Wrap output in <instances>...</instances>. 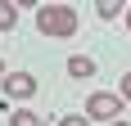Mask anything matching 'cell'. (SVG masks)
Masks as SVG:
<instances>
[{"label": "cell", "mask_w": 131, "mask_h": 126, "mask_svg": "<svg viewBox=\"0 0 131 126\" xmlns=\"http://www.w3.org/2000/svg\"><path fill=\"white\" fill-rule=\"evenodd\" d=\"M95 14H100V18H118L122 5H118V0H100V5H95Z\"/></svg>", "instance_id": "cell-7"}, {"label": "cell", "mask_w": 131, "mask_h": 126, "mask_svg": "<svg viewBox=\"0 0 131 126\" xmlns=\"http://www.w3.org/2000/svg\"><path fill=\"white\" fill-rule=\"evenodd\" d=\"M122 104H131V72L122 77Z\"/></svg>", "instance_id": "cell-9"}, {"label": "cell", "mask_w": 131, "mask_h": 126, "mask_svg": "<svg viewBox=\"0 0 131 126\" xmlns=\"http://www.w3.org/2000/svg\"><path fill=\"white\" fill-rule=\"evenodd\" d=\"M9 126H41V117H36V113H23V108H14V113H9Z\"/></svg>", "instance_id": "cell-6"}, {"label": "cell", "mask_w": 131, "mask_h": 126, "mask_svg": "<svg viewBox=\"0 0 131 126\" xmlns=\"http://www.w3.org/2000/svg\"><path fill=\"white\" fill-rule=\"evenodd\" d=\"M36 27H41V36L63 41L77 32V9L72 5H36Z\"/></svg>", "instance_id": "cell-1"}, {"label": "cell", "mask_w": 131, "mask_h": 126, "mask_svg": "<svg viewBox=\"0 0 131 126\" xmlns=\"http://www.w3.org/2000/svg\"><path fill=\"white\" fill-rule=\"evenodd\" d=\"M118 113H122V95H108V90H95L91 99H86V117L91 122H118Z\"/></svg>", "instance_id": "cell-2"}, {"label": "cell", "mask_w": 131, "mask_h": 126, "mask_svg": "<svg viewBox=\"0 0 131 126\" xmlns=\"http://www.w3.org/2000/svg\"><path fill=\"white\" fill-rule=\"evenodd\" d=\"M5 95H9V104L14 99H32L36 95V77L32 72H9L5 77Z\"/></svg>", "instance_id": "cell-3"}, {"label": "cell", "mask_w": 131, "mask_h": 126, "mask_svg": "<svg viewBox=\"0 0 131 126\" xmlns=\"http://www.w3.org/2000/svg\"><path fill=\"white\" fill-rule=\"evenodd\" d=\"M5 77H9V72H5V63H0V81H5Z\"/></svg>", "instance_id": "cell-11"}, {"label": "cell", "mask_w": 131, "mask_h": 126, "mask_svg": "<svg viewBox=\"0 0 131 126\" xmlns=\"http://www.w3.org/2000/svg\"><path fill=\"white\" fill-rule=\"evenodd\" d=\"M113 126H131V122H113Z\"/></svg>", "instance_id": "cell-12"}, {"label": "cell", "mask_w": 131, "mask_h": 126, "mask_svg": "<svg viewBox=\"0 0 131 126\" xmlns=\"http://www.w3.org/2000/svg\"><path fill=\"white\" fill-rule=\"evenodd\" d=\"M14 27H18V5L0 0V32H14Z\"/></svg>", "instance_id": "cell-5"}, {"label": "cell", "mask_w": 131, "mask_h": 126, "mask_svg": "<svg viewBox=\"0 0 131 126\" xmlns=\"http://www.w3.org/2000/svg\"><path fill=\"white\" fill-rule=\"evenodd\" d=\"M68 77H95V59L91 54H72L68 59Z\"/></svg>", "instance_id": "cell-4"}, {"label": "cell", "mask_w": 131, "mask_h": 126, "mask_svg": "<svg viewBox=\"0 0 131 126\" xmlns=\"http://www.w3.org/2000/svg\"><path fill=\"white\" fill-rule=\"evenodd\" d=\"M59 126H91V117H81V113H68V117H59Z\"/></svg>", "instance_id": "cell-8"}, {"label": "cell", "mask_w": 131, "mask_h": 126, "mask_svg": "<svg viewBox=\"0 0 131 126\" xmlns=\"http://www.w3.org/2000/svg\"><path fill=\"white\" fill-rule=\"evenodd\" d=\"M127 32H131V5H127Z\"/></svg>", "instance_id": "cell-10"}]
</instances>
